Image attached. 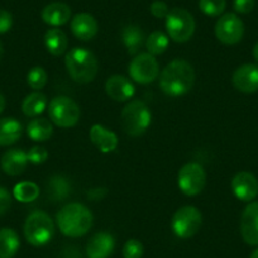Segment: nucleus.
<instances>
[{
  "label": "nucleus",
  "instance_id": "nucleus-1",
  "mask_svg": "<svg viewBox=\"0 0 258 258\" xmlns=\"http://www.w3.org/2000/svg\"><path fill=\"white\" fill-rule=\"evenodd\" d=\"M195 83V71L185 59H173L162 70L160 88L166 95L177 98L187 94Z\"/></svg>",
  "mask_w": 258,
  "mask_h": 258
},
{
  "label": "nucleus",
  "instance_id": "nucleus-2",
  "mask_svg": "<svg viewBox=\"0 0 258 258\" xmlns=\"http://www.w3.org/2000/svg\"><path fill=\"white\" fill-rule=\"evenodd\" d=\"M94 217L89 208L80 203H70L57 213L56 222L59 232L66 237H83L90 230Z\"/></svg>",
  "mask_w": 258,
  "mask_h": 258
},
{
  "label": "nucleus",
  "instance_id": "nucleus-3",
  "mask_svg": "<svg viewBox=\"0 0 258 258\" xmlns=\"http://www.w3.org/2000/svg\"><path fill=\"white\" fill-rule=\"evenodd\" d=\"M64 64L70 78L79 84L91 83L98 74V59L83 47L70 49L64 57Z\"/></svg>",
  "mask_w": 258,
  "mask_h": 258
},
{
  "label": "nucleus",
  "instance_id": "nucleus-4",
  "mask_svg": "<svg viewBox=\"0 0 258 258\" xmlns=\"http://www.w3.org/2000/svg\"><path fill=\"white\" fill-rule=\"evenodd\" d=\"M54 235V223L47 213L34 210L24 223V237L29 244L42 247L51 242Z\"/></svg>",
  "mask_w": 258,
  "mask_h": 258
},
{
  "label": "nucleus",
  "instance_id": "nucleus-5",
  "mask_svg": "<svg viewBox=\"0 0 258 258\" xmlns=\"http://www.w3.org/2000/svg\"><path fill=\"white\" fill-rule=\"evenodd\" d=\"M152 114L148 106L141 100L129 101L121 111V125L131 137H140L151 125Z\"/></svg>",
  "mask_w": 258,
  "mask_h": 258
},
{
  "label": "nucleus",
  "instance_id": "nucleus-6",
  "mask_svg": "<svg viewBox=\"0 0 258 258\" xmlns=\"http://www.w3.org/2000/svg\"><path fill=\"white\" fill-rule=\"evenodd\" d=\"M166 31L168 37L177 43L187 42L195 32V19L183 8H173L166 17Z\"/></svg>",
  "mask_w": 258,
  "mask_h": 258
},
{
  "label": "nucleus",
  "instance_id": "nucleus-7",
  "mask_svg": "<svg viewBox=\"0 0 258 258\" xmlns=\"http://www.w3.org/2000/svg\"><path fill=\"white\" fill-rule=\"evenodd\" d=\"M49 119L59 128H71L80 119V108L68 96H57L48 105Z\"/></svg>",
  "mask_w": 258,
  "mask_h": 258
},
{
  "label": "nucleus",
  "instance_id": "nucleus-8",
  "mask_svg": "<svg viewBox=\"0 0 258 258\" xmlns=\"http://www.w3.org/2000/svg\"><path fill=\"white\" fill-rule=\"evenodd\" d=\"M202 223L203 217L200 210L192 205H186L173 214L171 228L178 238L187 239L199 232Z\"/></svg>",
  "mask_w": 258,
  "mask_h": 258
},
{
  "label": "nucleus",
  "instance_id": "nucleus-9",
  "mask_svg": "<svg viewBox=\"0 0 258 258\" xmlns=\"http://www.w3.org/2000/svg\"><path fill=\"white\" fill-rule=\"evenodd\" d=\"M205 183H207V173L200 163L188 162L178 171V188L187 197H195L202 192Z\"/></svg>",
  "mask_w": 258,
  "mask_h": 258
},
{
  "label": "nucleus",
  "instance_id": "nucleus-10",
  "mask_svg": "<svg viewBox=\"0 0 258 258\" xmlns=\"http://www.w3.org/2000/svg\"><path fill=\"white\" fill-rule=\"evenodd\" d=\"M128 71L136 83L146 85L158 78L160 66L155 56L150 53H140L129 63Z\"/></svg>",
  "mask_w": 258,
  "mask_h": 258
},
{
  "label": "nucleus",
  "instance_id": "nucleus-11",
  "mask_svg": "<svg viewBox=\"0 0 258 258\" xmlns=\"http://www.w3.org/2000/svg\"><path fill=\"white\" fill-rule=\"evenodd\" d=\"M244 34V24L234 13H225L215 24V36L222 43L232 46L242 41Z\"/></svg>",
  "mask_w": 258,
  "mask_h": 258
},
{
  "label": "nucleus",
  "instance_id": "nucleus-12",
  "mask_svg": "<svg viewBox=\"0 0 258 258\" xmlns=\"http://www.w3.org/2000/svg\"><path fill=\"white\" fill-rule=\"evenodd\" d=\"M232 190L237 199L249 203L258 195V180L247 171L238 172L232 180Z\"/></svg>",
  "mask_w": 258,
  "mask_h": 258
},
{
  "label": "nucleus",
  "instance_id": "nucleus-13",
  "mask_svg": "<svg viewBox=\"0 0 258 258\" xmlns=\"http://www.w3.org/2000/svg\"><path fill=\"white\" fill-rule=\"evenodd\" d=\"M233 85L244 94L258 91V64L245 63L239 66L233 74Z\"/></svg>",
  "mask_w": 258,
  "mask_h": 258
},
{
  "label": "nucleus",
  "instance_id": "nucleus-14",
  "mask_svg": "<svg viewBox=\"0 0 258 258\" xmlns=\"http://www.w3.org/2000/svg\"><path fill=\"white\" fill-rule=\"evenodd\" d=\"M240 233L247 244L258 245V202L249 203L243 210Z\"/></svg>",
  "mask_w": 258,
  "mask_h": 258
},
{
  "label": "nucleus",
  "instance_id": "nucleus-15",
  "mask_svg": "<svg viewBox=\"0 0 258 258\" xmlns=\"http://www.w3.org/2000/svg\"><path fill=\"white\" fill-rule=\"evenodd\" d=\"M115 248V239L110 233L99 232L89 239L86 254L89 258H109Z\"/></svg>",
  "mask_w": 258,
  "mask_h": 258
},
{
  "label": "nucleus",
  "instance_id": "nucleus-16",
  "mask_svg": "<svg viewBox=\"0 0 258 258\" xmlns=\"http://www.w3.org/2000/svg\"><path fill=\"white\" fill-rule=\"evenodd\" d=\"M105 91L109 98L123 103L132 99L135 95V85L128 78L123 75H113L106 80Z\"/></svg>",
  "mask_w": 258,
  "mask_h": 258
},
{
  "label": "nucleus",
  "instance_id": "nucleus-17",
  "mask_svg": "<svg viewBox=\"0 0 258 258\" xmlns=\"http://www.w3.org/2000/svg\"><path fill=\"white\" fill-rule=\"evenodd\" d=\"M98 22L91 14L79 13L71 21V32L80 41H90L98 33Z\"/></svg>",
  "mask_w": 258,
  "mask_h": 258
},
{
  "label": "nucleus",
  "instance_id": "nucleus-18",
  "mask_svg": "<svg viewBox=\"0 0 258 258\" xmlns=\"http://www.w3.org/2000/svg\"><path fill=\"white\" fill-rule=\"evenodd\" d=\"M90 140L100 152H113L118 147V137L115 133L100 124H94L90 129Z\"/></svg>",
  "mask_w": 258,
  "mask_h": 258
},
{
  "label": "nucleus",
  "instance_id": "nucleus-19",
  "mask_svg": "<svg viewBox=\"0 0 258 258\" xmlns=\"http://www.w3.org/2000/svg\"><path fill=\"white\" fill-rule=\"evenodd\" d=\"M2 168L9 176H18L24 172L28 165L27 153L21 148L8 150L2 156Z\"/></svg>",
  "mask_w": 258,
  "mask_h": 258
},
{
  "label": "nucleus",
  "instance_id": "nucleus-20",
  "mask_svg": "<svg viewBox=\"0 0 258 258\" xmlns=\"http://www.w3.org/2000/svg\"><path fill=\"white\" fill-rule=\"evenodd\" d=\"M70 18V7H69L68 4L59 3V2L48 4V6L44 7L43 11H42V19H43L44 23H47L48 26L54 27V28L66 24Z\"/></svg>",
  "mask_w": 258,
  "mask_h": 258
},
{
  "label": "nucleus",
  "instance_id": "nucleus-21",
  "mask_svg": "<svg viewBox=\"0 0 258 258\" xmlns=\"http://www.w3.org/2000/svg\"><path fill=\"white\" fill-rule=\"evenodd\" d=\"M23 126L17 119H0V146H11L21 138Z\"/></svg>",
  "mask_w": 258,
  "mask_h": 258
},
{
  "label": "nucleus",
  "instance_id": "nucleus-22",
  "mask_svg": "<svg viewBox=\"0 0 258 258\" xmlns=\"http://www.w3.org/2000/svg\"><path fill=\"white\" fill-rule=\"evenodd\" d=\"M27 135L32 141L44 142V141H48L53 135V125L48 119H32L27 126Z\"/></svg>",
  "mask_w": 258,
  "mask_h": 258
},
{
  "label": "nucleus",
  "instance_id": "nucleus-23",
  "mask_svg": "<svg viewBox=\"0 0 258 258\" xmlns=\"http://www.w3.org/2000/svg\"><path fill=\"white\" fill-rule=\"evenodd\" d=\"M44 44L49 53L53 56H61L66 52L69 46L68 37L59 28H51L44 34Z\"/></svg>",
  "mask_w": 258,
  "mask_h": 258
},
{
  "label": "nucleus",
  "instance_id": "nucleus-24",
  "mask_svg": "<svg viewBox=\"0 0 258 258\" xmlns=\"http://www.w3.org/2000/svg\"><path fill=\"white\" fill-rule=\"evenodd\" d=\"M19 237L11 228L0 229V258H13L19 249Z\"/></svg>",
  "mask_w": 258,
  "mask_h": 258
},
{
  "label": "nucleus",
  "instance_id": "nucleus-25",
  "mask_svg": "<svg viewBox=\"0 0 258 258\" xmlns=\"http://www.w3.org/2000/svg\"><path fill=\"white\" fill-rule=\"evenodd\" d=\"M121 41H123L128 53L133 56L142 47L143 41H145V34L138 26L129 24L121 32Z\"/></svg>",
  "mask_w": 258,
  "mask_h": 258
},
{
  "label": "nucleus",
  "instance_id": "nucleus-26",
  "mask_svg": "<svg viewBox=\"0 0 258 258\" xmlns=\"http://www.w3.org/2000/svg\"><path fill=\"white\" fill-rule=\"evenodd\" d=\"M47 106V96L39 91L29 94L22 103V111L26 116L29 118H36L41 115Z\"/></svg>",
  "mask_w": 258,
  "mask_h": 258
},
{
  "label": "nucleus",
  "instance_id": "nucleus-27",
  "mask_svg": "<svg viewBox=\"0 0 258 258\" xmlns=\"http://www.w3.org/2000/svg\"><path fill=\"white\" fill-rule=\"evenodd\" d=\"M71 185L68 181V178L61 175H56L51 177L48 182V190L47 194L51 197L54 202H62L70 195Z\"/></svg>",
  "mask_w": 258,
  "mask_h": 258
},
{
  "label": "nucleus",
  "instance_id": "nucleus-28",
  "mask_svg": "<svg viewBox=\"0 0 258 258\" xmlns=\"http://www.w3.org/2000/svg\"><path fill=\"white\" fill-rule=\"evenodd\" d=\"M13 195L18 202L21 203H31L38 198L39 188L38 186L31 181H23L14 186Z\"/></svg>",
  "mask_w": 258,
  "mask_h": 258
},
{
  "label": "nucleus",
  "instance_id": "nucleus-29",
  "mask_svg": "<svg viewBox=\"0 0 258 258\" xmlns=\"http://www.w3.org/2000/svg\"><path fill=\"white\" fill-rule=\"evenodd\" d=\"M168 47V36L161 31H156L150 34V37L146 41V48L148 53L152 56L162 54Z\"/></svg>",
  "mask_w": 258,
  "mask_h": 258
},
{
  "label": "nucleus",
  "instance_id": "nucleus-30",
  "mask_svg": "<svg viewBox=\"0 0 258 258\" xmlns=\"http://www.w3.org/2000/svg\"><path fill=\"white\" fill-rule=\"evenodd\" d=\"M225 0H199V8L205 16L219 17L225 11Z\"/></svg>",
  "mask_w": 258,
  "mask_h": 258
},
{
  "label": "nucleus",
  "instance_id": "nucleus-31",
  "mask_svg": "<svg viewBox=\"0 0 258 258\" xmlns=\"http://www.w3.org/2000/svg\"><path fill=\"white\" fill-rule=\"evenodd\" d=\"M27 83L33 90H41L47 84V73L41 66L31 69L27 75Z\"/></svg>",
  "mask_w": 258,
  "mask_h": 258
},
{
  "label": "nucleus",
  "instance_id": "nucleus-32",
  "mask_svg": "<svg viewBox=\"0 0 258 258\" xmlns=\"http://www.w3.org/2000/svg\"><path fill=\"white\" fill-rule=\"evenodd\" d=\"M123 255L124 258H142V243L137 239H129L123 247Z\"/></svg>",
  "mask_w": 258,
  "mask_h": 258
},
{
  "label": "nucleus",
  "instance_id": "nucleus-33",
  "mask_svg": "<svg viewBox=\"0 0 258 258\" xmlns=\"http://www.w3.org/2000/svg\"><path fill=\"white\" fill-rule=\"evenodd\" d=\"M27 157H28V162L33 163V165H41V163L46 162V160L48 158V152L43 147L36 146L29 150Z\"/></svg>",
  "mask_w": 258,
  "mask_h": 258
},
{
  "label": "nucleus",
  "instance_id": "nucleus-34",
  "mask_svg": "<svg viewBox=\"0 0 258 258\" xmlns=\"http://www.w3.org/2000/svg\"><path fill=\"white\" fill-rule=\"evenodd\" d=\"M150 11H151V13H152L153 17L161 19V18H166V17H167L170 9H168L167 4H166L165 2H162V0H156V2H153V3L151 4Z\"/></svg>",
  "mask_w": 258,
  "mask_h": 258
},
{
  "label": "nucleus",
  "instance_id": "nucleus-35",
  "mask_svg": "<svg viewBox=\"0 0 258 258\" xmlns=\"http://www.w3.org/2000/svg\"><path fill=\"white\" fill-rule=\"evenodd\" d=\"M12 205V195L6 187L0 186V217L6 214Z\"/></svg>",
  "mask_w": 258,
  "mask_h": 258
},
{
  "label": "nucleus",
  "instance_id": "nucleus-36",
  "mask_svg": "<svg viewBox=\"0 0 258 258\" xmlns=\"http://www.w3.org/2000/svg\"><path fill=\"white\" fill-rule=\"evenodd\" d=\"M255 6L254 0H234L233 7L237 13L240 14H248L253 11Z\"/></svg>",
  "mask_w": 258,
  "mask_h": 258
},
{
  "label": "nucleus",
  "instance_id": "nucleus-37",
  "mask_svg": "<svg viewBox=\"0 0 258 258\" xmlns=\"http://www.w3.org/2000/svg\"><path fill=\"white\" fill-rule=\"evenodd\" d=\"M13 26V17L8 11L0 9V34L7 33Z\"/></svg>",
  "mask_w": 258,
  "mask_h": 258
},
{
  "label": "nucleus",
  "instance_id": "nucleus-38",
  "mask_svg": "<svg viewBox=\"0 0 258 258\" xmlns=\"http://www.w3.org/2000/svg\"><path fill=\"white\" fill-rule=\"evenodd\" d=\"M4 108H6V99H4L3 94L0 93V114L3 113Z\"/></svg>",
  "mask_w": 258,
  "mask_h": 258
},
{
  "label": "nucleus",
  "instance_id": "nucleus-39",
  "mask_svg": "<svg viewBox=\"0 0 258 258\" xmlns=\"http://www.w3.org/2000/svg\"><path fill=\"white\" fill-rule=\"evenodd\" d=\"M253 57H254L255 61L258 62V43L253 47Z\"/></svg>",
  "mask_w": 258,
  "mask_h": 258
},
{
  "label": "nucleus",
  "instance_id": "nucleus-40",
  "mask_svg": "<svg viewBox=\"0 0 258 258\" xmlns=\"http://www.w3.org/2000/svg\"><path fill=\"white\" fill-rule=\"evenodd\" d=\"M250 258H258V248L255 250H253V253L250 254Z\"/></svg>",
  "mask_w": 258,
  "mask_h": 258
},
{
  "label": "nucleus",
  "instance_id": "nucleus-41",
  "mask_svg": "<svg viewBox=\"0 0 258 258\" xmlns=\"http://www.w3.org/2000/svg\"><path fill=\"white\" fill-rule=\"evenodd\" d=\"M4 53V48H3V43L0 42V58H2V56H3Z\"/></svg>",
  "mask_w": 258,
  "mask_h": 258
}]
</instances>
